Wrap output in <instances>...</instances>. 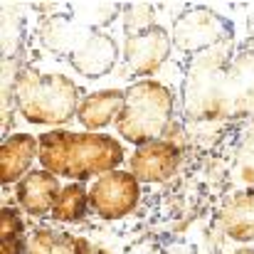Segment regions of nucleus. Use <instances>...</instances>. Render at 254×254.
Returning a JSON list of instances; mask_svg holds the SVG:
<instances>
[{
	"instance_id": "obj_1",
	"label": "nucleus",
	"mask_w": 254,
	"mask_h": 254,
	"mask_svg": "<svg viewBox=\"0 0 254 254\" xmlns=\"http://www.w3.org/2000/svg\"><path fill=\"white\" fill-rule=\"evenodd\" d=\"M190 121H240L254 114V50L235 55L232 40L192 55L183 84Z\"/></svg>"
},
{
	"instance_id": "obj_2",
	"label": "nucleus",
	"mask_w": 254,
	"mask_h": 254,
	"mask_svg": "<svg viewBox=\"0 0 254 254\" xmlns=\"http://www.w3.org/2000/svg\"><path fill=\"white\" fill-rule=\"evenodd\" d=\"M40 163L55 175L84 183L119 170L124 163V146L106 133H74L57 128L40 136Z\"/></svg>"
},
{
	"instance_id": "obj_3",
	"label": "nucleus",
	"mask_w": 254,
	"mask_h": 254,
	"mask_svg": "<svg viewBox=\"0 0 254 254\" xmlns=\"http://www.w3.org/2000/svg\"><path fill=\"white\" fill-rule=\"evenodd\" d=\"M12 101L25 121L35 126H60L67 124L79 111L77 84L57 72H40L37 67H25L12 79Z\"/></svg>"
},
{
	"instance_id": "obj_4",
	"label": "nucleus",
	"mask_w": 254,
	"mask_h": 254,
	"mask_svg": "<svg viewBox=\"0 0 254 254\" xmlns=\"http://www.w3.org/2000/svg\"><path fill=\"white\" fill-rule=\"evenodd\" d=\"M173 119V94L156 79H138L126 89L121 114L116 119V131L124 141L146 146L161 141Z\"/></svg>"
},
{
	"instance_id": "obj_5",
	"label": "nucleus",
	"mask_w": 254,
	"mask_h": 254,
	"mask_svg": "<svg viewBox=\"0 0 254 254\" xmlns=\"http://www.w3.org/2000/svg\"><path fill=\"white\" fill-rule=\"evenodd\" d=\"M42 40L47 47L62 52L84 77H101L111 72L119 60V47L96 25H79L64 17H55L42 27Z\"/></svg>"
},
{
	"instance_id": "obj_6",
	"label": "nucleus",
	"mask_w": 254,
	"mask_h": 254,
	"mask_svg": "<svg viewBox=\"0 0 254 254\" xmlns=\"http://www.w3.org/2000/svg\"><path fill=\"white\" fill-rule=\"evenodd\" d=\"M143 17L146 20H141L138 25L136 22L126 25V45H124V60L128 64V72L141 79L161 69V64L168 60L170 45H173V37L153 22L148 7Z\"/></svg>"
},
{
	"instance_id": "obj_7",
	"label": "nucleus",
	"mask_w": 254,
	"mask_h": 254,
	"mask_svg": "<svg viewBox=\"0 0 254 254\" xmlns=\"http://www.w3.org/2000/svg\"><path fill=\"white\" fill-rule=\"evenodd\" d=\"M232 40V25L210 7L185 10L173 27V45L183 52L200 55Z\"/></svg>"
},
{
	"instance_id": "obj_8",
	"label": "nucleus",
	"mask_w": 254,
	"mask_h": 254,
	"mask_svg": "<svg viewBox=\"0 0 254 254\" xmlns=\"http://www.w3.org/2000/svg\"><path fill=\"white\" fill-rule=\"evenodd\" d=\"M141 197V183L131 170H111L96 178L89 188V202L104 220L126 217Z\"/></svg>"
},
{
	"instance_id": "obj_9",
	"label": "nucleus",
	"mask_w": 254,
	"mask_h": 254,
	"mask_svg": "<svg viewBox=\"0 0 254 254\" xmlns=\"http://www.w3.org/2000/svg\"><path fill=\"white\" fill-rule=\"evenodd\" d=\"M183 163V148L173 141H151L138 146L131 156V173L138 183H163L173 178Z\"/></svg>"
},
{
	"instance_id": "obj_10",
	"label": "nucleus",
	"mask_w": 254,
	"mask_h": 254,
	"mask_svg": "<svg viewBox=\"0 0 254 254\" xmlns=\"http://www.w3.org/2000/svg\"><path fill=\"white\" fill-rule=\"evenodd\" d=\"M60 192H62V185H60L57 175L45 168L30 170L17 183V202L32 217L52 215V207H55Z\"/></svg>"
},
{
	"instance_id": "obj_11",
	"label": "nucleus",
	"mask_w": 254,
	"mask_h": 254,
	"mask_svg": "<svg viewBox=\"0 0 254 254\" xmlns=\"http://www.w3.org/2000/svg\"><path fill=\"white\" fill-rule=\"evenodd\" d=\"M35 156H40V138L30 133L7 136L0 146V183H20L27 175V168L35 161Z\"/></svg>"
},
{
	"instance_id": "obj_12",
	"label": "nucleus",
	"mask_w": 254,
	"mask_h": 254,
	"mask_svg": "<svg viewBox=\"0 0 254 254\" xmlns=\"http://www.w3.org/2000/svg\"><path fill=\"white\" fill-rule=\"evenodd\" d=\"M124 99H126V91H121V89L94 91V94H89V96L82 99L77 119L84 124L86 131L94 133L96 128L116 124V119L121 114V106H124Z\"/></svg>"
},
{
	"instance_id": "obj_13",
	"label": "nucleus",
	"mask_w": 254,
	"mask_h": 254,
	"mask_svg": "<svg viewBox=\"0 0 254 254\" xmlns=\"http://www.w3.org/2000/svg\"><path fill=\"white\" fill-rule=\"evenodd\" d=\"M25 254H109L101 247L91 245L84 237H74L62 230L40 227L27 237Z\"/></svg>"
},
{
	"instance_id": "obj_14",
	"label": "nucleus",
	"mask_w": 254,
	"mask_h": 254,
	"mask_svg": "<svg viewBox=\"0 0 254 254\" xmlns=\"http://www.w3.org/2000/svg\"><path fill=\"white\" fill-rule=\"evenodd\" d=\"M222 232L235 242H254V190L235 195L217 215Z\"/></svg>"
},
{
	"instance_id": "obj_15",
	"label": "nucleus",
	"mask_w": 254,
	"mask_h": 254,
	"mask_svg": "<svg viewBox=\"0 0 254 254\" xmlns=\"http://www.w3.org/2000/svg\"><path fill=\"white\" fill-rule=\"evenodd\" d=\"M89 207H91L89 190H84L82 183H69L62 188V192L52 207V217L57 222H79V220H84Z\"/></svg>"
},
{
	"instance_id": "obj_16",
	"label": "nucleus",
	"mask_w": 254,
	"mask_h": 254,
	"mask_svg": "<svg viewBox=\"0 0 254 254\" xmlns=\"http://www.w3.org/2000/svg\"><path fill=\"white\" fill-rule=\"evenodd\" d=\"M25 222L15 207L0 210V254H22L27 250V242L22 237Z\"/></svg>"
},
{
	"instance_id": "obj_17",
	"label": "nucleus",
	"mask_w": 254,
	"mask_h": 254,
	"mask_svg": "<svg viewBox=\"0 0 254 254\" xmlns=\"http://www.w3.org/2000/svg\"><path fill=\"white\" fill-rule=\"evenodd\" d=\"M235 180L245 188L254 190V124L245 131L237 153H235Z\"/></svg>"
},
{
	"instance_id": "obj_18",
	"label": "nucleus",
	"mask_w": 254,
	"mask_h": 254,
	"mask_svg": "<svg viewBox=\"0 0 254 254\" xmlns=\"http://www.w3.org/2000/svg\"><path fill=\"white\" fill-rule=\"evenodd\" d=\"M170 254H197V252H195L192 245H178V247L170 250Z\"/></svg>"
},
{
	"instance_id": "obj_19",
	"label": "nucleus",
	"mask_w": 254,
	"mask_h": 254,
	"mask_svg": "<svg viewBox=\"0 0 254 254\" xmlns=\"http://www.w3.org/2000/svg\"><path fill=\"white\" fill-rule=\"evenodd\" d=\"M232 254H254V247H245V250H237V252Z\"/></svg>"
}]
</instances>
